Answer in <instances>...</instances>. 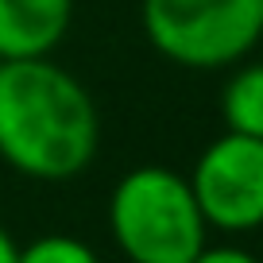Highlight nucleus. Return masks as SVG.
<instances>
[{"label":"nucleus","instance_id":"f257e3e1","mask_svg":"<svg viewBox=\"0 0 263 263\" xmlns=\"http://www.w3.org/2000/svg\"><path fill=\"white\" fill-rule=\"evenodd\" d=\"M101 147L89 89L50 58L0 62V159L39 182L82 174Z\"/></svg>","mask_w":263,"mask_h":263},{"label":"nucleus","instance_id":"f03ea898","mask_svg":"<svg viewBox=\"0 0 263 263\" xmlns=\"http://www.w3.org/2000/svg\"><path fill=\"white\" fill-rule=\"evenodd\" d=\"M108 229L128 263H194L209 224L190 178L171 166H136L112 186Z\"/></svg>","mask_w":263,"mask_h":263},{"label":"nucleus","instance_id":"7ed1b4c3","mask_svg":"<svg viewBox=\"0 0 263 263\" xmlns=\"http://www.w3.org/2000/svg\"><path fill=\"white\" fill-rule=\"evenodd\" d=\"M140 24L174 66L221 70L259 43L263 0H143Z\"/></svg>","mask_w":263,"mask_h":263},{"label":"nucleus","instance_id":"20e7f679","mask_svg":"<svg viewBox=\"0 0 263 263\" xmlns=\"http://www.w3.org/2000/svg\"><path fill=\"white\" fill-rule=\"evenodd\" d=\"M194 197L209 229L252 232L263 224V140L221 132L194 163Z\"/></svg>","mask_w":263,"mask_h":263},{"label":"nucleus","instance_id":"39448f33","mask_svg":"<svg viewBox=\"0 0 263 263\" xmlns=\"http://www.w3.org/2000/svg\"><path fill=\"white\" fill-rule=\"evenodd\" d=\"M74 20V0H0V62L50 58Z\"/></svg>","mask_w":263,"mask_h":263},{"label":"nucleus","instance_id":"423d86ee","mask_svg":"<svg viewBox=\"0 0 263 263\" xmlns=\"http://www.w3.org/2000/svg\"><path fill=\"white\" fill-rule=\"evenodd\" d=\"M224 132H240L263 140V62H248L224 82L221 89Z\"/></svg>","mask_w":263,"mask_h":263},{"label":"nucleus","instance_id":"0eeeda50","mask_svg":"<svg viewBox=\"0 0 263 263\" xmlns=\"http://www.w3.org/2000/svg\"><path fill=\"white\" fill-rule=\"evenodd\" d=\"M16 263H101V259L85 240L66 236V232H47V236L20 248Z\"/></svg>","mask_w":263,"mask_h":263},{"label":"nucleus","instance_id":"6e6552de","mask_svg":"<svg viewBox=\"0 0 263 263\" xmlns=\"http://www.w3.org/2000/svg\"><path fill=\"white\" fill-rule=\"evenodd\" d=\"M194 263H259V259L236 244H205L194 255Z\"/></svg>","mask_w":263,"mask_h":263},{"label":"nucleus","instance_id":"1a4fd4ad","mask_svg":"<svg viewBox=\"0 0 263 263\" xmlns=\"http://www.w3.org/2000/svg\"><path fill=\"white\" fill-rule=\"evenodd\" d=\"M20 259V244L12 240V232L0 224V263H16Z\"/></svg>","mask_w":263,"mask_h":263},{"label":"nucleus","instance_id":"9d476101","mask_svg":"<svg viewBox=\"0 0 263 263\" xmlns=\"http://www.w3.org/2000/svg\"><path fill=\"white\" fill-rule=\"evenodd\" d=\"M255 47H263V27H259V43H255Z\"/></svg>","mask_w":263,"mask_h":263}]
</instances>
